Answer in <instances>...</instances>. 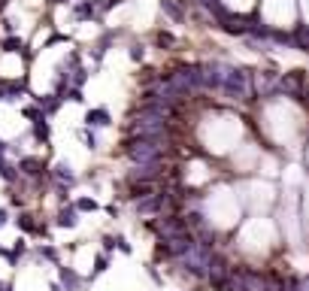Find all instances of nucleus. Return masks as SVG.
I'll list each match as a JSON object with an SVG mask.
<instances>
[{
	"label": "nucleus",
	"instance_id": "9d476101",
	"mask_svg": "<svg viewBox=\"0 0 309 291\" xmlns=\"http://www.w3.org/2000/svg\"><path fill=\"white\" fill-rule=\"evenodd\" d=\"M58 276H61V285L67 291H79L82 288V276L73 270V267H58Z\"/></svg>",
	"mask_w": 309,
	"mask_h": 291
},
{
	"label": "nucleus",
	"instance_id": "a211bd4d",
	"mask_svg": "<svg viewBox=\"0 0 309 291\" xmlns=\"http://www.w3.org/2000/svg\"><path fill=\"white\" fill-rule=\"evenodd\" d=\"M73 206H76L79 213H97V200H91V197H79Z\"/></svg>",
	"mask_w": 309,
	"mask_h": 291
},
{
	"label": "nucleus",
	"instance_id": "6e6552de",
	"mask_svg": "<svg viewBox=\"0 0 309 291\" xmlns=\"http://www.w3.org/2000/svg\"><path fill=\"white\" fill-rule=\"evenodd\" d=\"M0 49H3V52H9V55H21L24 61H30V58H33V55L27 52V46H24V39H21V36H6V39L0 43Z\"/></svg>",
	"mask_w": 309,
	"mask_h": 291
},
{
	"label": "nucleus",
	"instance_id": "393cba45",
	"mask_svg": "<svg viewBox=\"0 0 309 291\" xmlns=\"http://www.w3.org/2000/svg\"><path fill=\"white\" fill-rule=\"evenodd\" d=\"M67 100H73V103H82L85 97H82V88H67Z\"/></svg>",
	"mask_w": 309,
	"mask_h": 291
},
{
	"label": "nucleus",
	"instance_id": "f03ea898",
	"mask_svg": "<svg viewBox=\"0 0 309 291\" xmlns=\"http://www.w3.org/2000/svg\"><path fill=\"white\" fill-rule=\"evenodd\" d=\"M124 152H127V158H130L134 164H152V161L161 158V146H158L155 137H134V140L124 146Z\"/></svg>",
	"mask_w": 309,
	"mask_h": 291
},
{
	"label": "nucleus",
	"instance_id": "1a4fd4ad",
	"mask_svg": "<svg viewBox=\"0 0 309 291\" xmlns=\"http://www.w3.org/2000/svg\"><path fill=\"white\" fill-rule=\"evenodd\" d=\"M52 179L61 182V185H73V182H76V173H73V167H70L67 161H58V164L52 167Z\"/></svg>",
	"mask_w": 309,
	"mask_h": 291
},
{
	"label": "nucleus",
	"instance_id": "412c9836",
	"mask_svg": "<svg viewBox=\"0 0 309 291\" xmlns=\"http://www.w3.org/2000/svg\"><path fill=\"white\" fill-rule=\"evenodd\" d=\"M106 267H109V258H106V255H97V258H94V270H91V276H100Z\"/></svg>",
	"mask_w": 309,
	"mask_h": 291
},
{
	"label": "nucleus",
	"instance_id": "bb28decb",
	"mask_svg": "<svg viewBox=\"0 0 309 291\" xmlns=\"http://www.w3.org/2000/svg\"><path fill=\"white\" fill-rule=\"evenodd\" d=\"M6 222H9V213H6V210H3V206H0V228H3V225H6Z\"/></svg>",
	"mask_w": 309,
	"mask_h": 291
},
{
	"label": "nucleus",
	"instance_id": "aec40b11",
	"mask_svg": "<svg viewBox=\"0 0 309 291\" xmlns=\"http://www.w3.org/2000/svg\"><path fill=\"white\" fill-rule=\"evenodd\" d=\"M36 255H39V258H46V261H52V264H58V249H52V246H39V249H36Z\"/></svg>",
	"mask_w": 309,
	"mask_h": 291
},
{
	"label": "nucleus",
	"instance_id": "0eeeda50",
	"mask_svg": "<svg viewBox=\"0 0 309 291\" xmlns=\"http://www.w3.org/2000/svg\"><path fill=\"white\" fill-rule=\"evenodd\" d=\"M55 225H58V228H67V231H70V228H76V225H79V210H76L73 203L61 206V210H58V219H55Z\"/></svg>",
	"mask_w": 309,
	"mask_h": 291
},
{
	"label": "nucleus",
	"instance_id": "ddd939ff",
	"mask_svg": "<svg viewBox=\"0 0 309 291\" xmlns=\"http://www.w3.org/2000/svg\"><path fill=\"white\" fill-rule=\"evenodd\" d=\"M161 9H164V15H167V18H173V21H182V18H185L182 0H161Z\"/></svg>",
	"mask_w": 309,
	"mask_h": 291
},
{
	"label": "nucleus",
	"instance_id": "39448f33",
	"mask_svg": "<svg viewBox=\"0 0 309 291\" xmlns=\"http://www.w3.org/2000/svg\"><path fill=\"white\" fill-rule=\"evenodd\" d=\"M228 264H225V258L222 255H212V261H209V270H206V279L215 285V288H222L225 285V279H228Z\"/></svg>",
	"mask_w": 309,
	"mask_h": 291
},
{
	"label": "nucleus",
	"instance_id": "dca6fc26",
	"mask_svg": "<svg viewBox=\"0 0 309 291\" xmlns=\"http://www.w3.org/2000/svg\"><path fill=\"white\" fill-rule=\"evenodd\" d=\"M61 100H64V97L49 94V97H36V106H39L46 115H52V112H58V109H61Z\"/></svg>",
	"mask_w": 309,
	"mask_h": 291
},
{
	"label": "nucleus",
	"instance_id": "b1692460",
	"mask_svg": "<svg viewBox=\"0 0 309 291\" xmlns=\"http://www.w3.org/2000/svg\"><path fill=\"white\" fill-rule=\"evenodd\" d=\"M112 243H115V249H118V252H124V255H130V243H127L124 237H112Z\"/></svg>",
	"mask_w": 309,
	"mask_h": 291
},
{
	"label": "nucleus",
	"instance_id": "423d86ee",
	"mask_svg": "<svg viewBox=\"0 0 309 291\" xmlns=\"http://www.w3.org/2000/svg\"><path fill=\"white\" fill-rule=\"evenodd\" d=\"M18 173L27 176V179H36V176L46 173V164H42L39 158H21V161H18Z\"/></svg>",
	"mask_w": 309,
	"mask_h": 291
},
{
	"label": "nucleus",
	"instance_id": "f8f14e48",
	"mask_svg": "<svg viewBox=\"0 0 309 291\" xmlns=\"http://www.w3.org/2000/svg\"><path fill=\"white\" fill-rule=\"evenodd\" d=\"M243 282H246V291H267V282L261 273H252V270H243Z\"/></svg>",
	"mask_w": 309,
	"mask_h": 291
},
{
	"label": "nucleus",
	"instance_id": "4468645a",
	"mask_svg": "<svg viewBox=\"0 0 309 291\" xmlns=\"http://www.w3.org/2000/svg\"><path fill=\"white\" fill-rule=\"evenodd\" d=\"M73 12H76V18H94L97 15V0H79L76 6H73Z\"/></svg>",
	"mask_w": 309,
	"mask_h": 291
},
{
	"label": "nucleus",
	"instance_id": "f257e3e1",
	"mask_svg": "<svg viewBox=\"0 0 309 291\" xmlns=\"http://www.w3.org/2000/svg\"><path fill=\"white\" fill-rule=\"evenodd\" d=\"M188 273H194V276H203L206 279V270H209V261H212V249H209V243H203V240H197L185 255H179L176 258Z\"/></svg>",
	"mask_w": 309,
	"mask_h": 291
},
{
	"label": "nucleus",
	"instance_id": "9b49d317",
	"mask_svg": "<svg viewBox=\"0 0 309 291\" xmlns=\"http://www.w3.org/2000/svg\"><path fill=\"white\" fill-rule=\"evenodd\" d=\"M112 118H109V109H88L85 112V128H106Z\"/></svg>",
	"mask_w": 309,
	"mask_h": 291
},
{
	"label": "nucleus",
	"instance_id": "4be33fe9",
	"mask_svg": "<svg viewBox=\"0 0 309 291\" xmlns=\"http://www.w3.org/2000/svg\"><path fill=\"white\" fill-rule=\"evenodd\" d=\"M79 137H82V143H85L88 149H97V137L91 134V128H85V131H79Z\"/></svg>",
	"mask_w": 309,
	"mask_h": 291
},
{
	"label": "nucleus",
	"instance_id": "7ed1b4c3",
	"mask_svg": "<svg viewBox=\"0 0 309 291\" xmlns=\"http://www.w3.org/2000/svg\"><path fill=\"white\" fill-rule=\"evenodd\" d=\"M149 231H152L158 240H173V237H179V234L188 231V222L179 219V216H155V219L149 222Z\"/></svg>",
	"mask_w": 309,
	"mask_h": 291
},
{
	"label": "nucleus",
	"instance_id": "20e7f679",
	"mask_svg": "<svg viewBox=\"0 0 309 291\" xmlns=\"http://www.w3.org/2000/svg\"><path fill=\"white\" fill-rule=\"evenodd\" d=\"M167 200H170V197H167L164 191H161V194H146V197H140V200H137V213H140L143 219H149V216L155 219V216H161V213H164Z\"/></svg>",
	"mask_w": 309,
	"mask_h": 291
},
{
	"label": "nucleus",
	"instance_id": "2eb2a0df",
	"mask_svg": "<svg viewBox=\"0 0 309 291\" xmlns=\"http://www.w3.org/2000/svg\"><path fill=\"white\" fill-rule=\"evenodd\" d=\"M15 225H18L24 234H46V228H42V225H36V222H33V216H27V213H21V216L15 219Z\"/></svg>",
	"mask_w": 309,
	"mask_h": 291
},
{
	"label": "nucleus",
	"instance_id": "6ab92c4d",
	"mask_svg": "<svg viewBox=\"0 0 309 291\" xmlns=\"http://www.w3.org/2000/svg\"><path fill=\"white\" fill-rule=\"evenodd\" d=\"M21 115H24V118H30V121H39V118H46V112H42L39 106H24V109H21Z\"/></svg>",
	"mask_w": 309,
	"mask_h": 291
},
{
	"label": "nucleus",
	"instance_id": "5701e85b",
	"mask_svg": "<svg viewBox=\"0 0 309 291\" xmlns=\"http://www.w3.org/2000/svg\"><path fill=\"white\" fill-rule=\"evenodd\" d=\"M130 58H134V61H143V58H146V46L134 43V46H130Z\"/></svg>",
	"mask_w": 309,
	"mask_h": 291
},
{
	"label": "nucleus",
	"instance_id": "f3484780",
	"mask_svg": "<svg viewBox=\"0 0 309 291\" xmlns=\"http://www.w3.org/2000/svg\"><path fill=\"white\" fill-rule=\"evenodd\" d=\"M33 137H36L39 143H49V137H52V128H49V121H46V118L33 121Z\"/></svg>",
	"mask_w": 309,
	"mask_h": 291
},
{
	"label": "nucleus",
	"instance_id": "cd10ccee",
	"mask_svg": "<svg viewBox=\"0 0 309 291\" xmlns=\"http://www.w3.org/2000/svg\"><path fill=\"white\" fill-rule=\"evenodd\" d=\"M49 3H52V6H61V3H67V0H49Z\"/></svg>",
	"mask_w": 309,
	"mask_h": 291
},
{
	"label": "nucleus",
	"instance_id": "a878e982",
	"mask_svg": "<svg viewBox=\"0 0 309 291\" xmlns=\"http://www.w3.org/2000/svg\"><path fill=\"white\" fill-rule=\"evenodd\" d=\"M158 46H173V36L170 33H158Z\"/></svg>",
	"mask_w": 309,
	"mask_h": 291
}]
</instances>
